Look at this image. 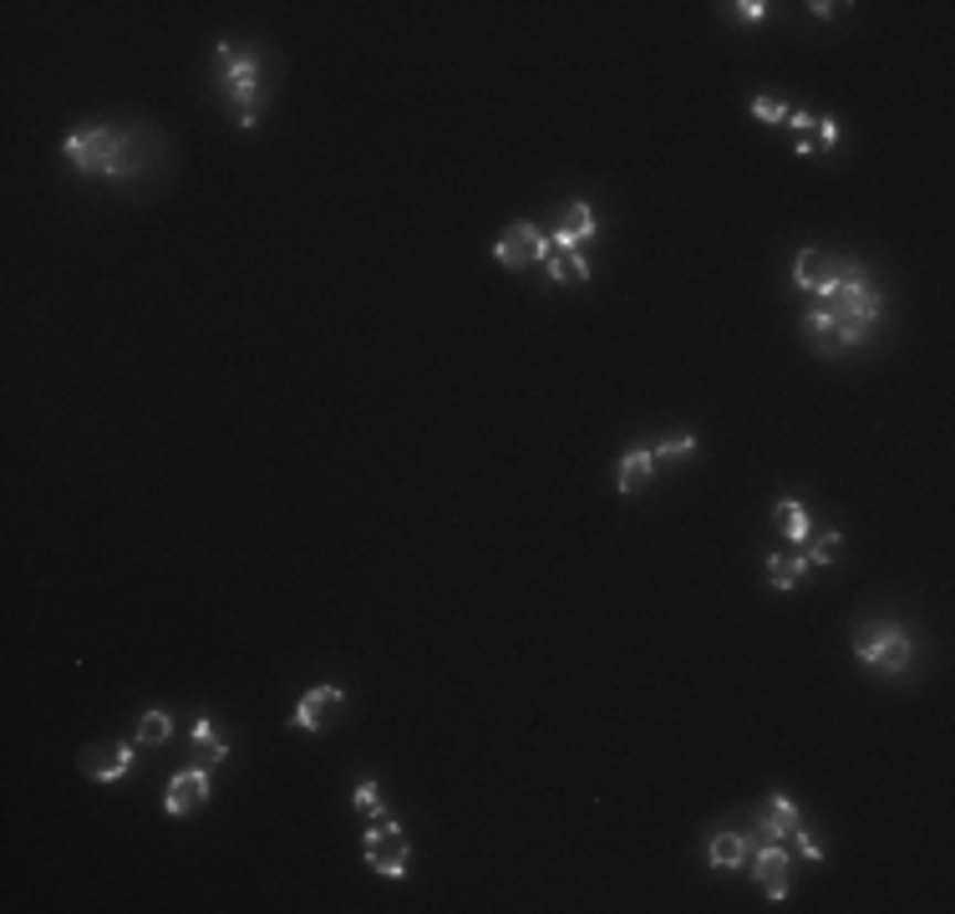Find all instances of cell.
Here are the masks:
<instances>
[{"mask_svg": "<svg viewBox=\"0 0 955 914\" xmlns=\"http://www.w3.org/2000/svg\"><path fill=\"white\" fill-rule=\"evenodd\" d=\"M880 311H884V301H880V290L869 285L864 270H839V280H833L823 295H814V311H808V321H804V336L814 340L823 356L854 351V346H864L869 340Z\"/></svg>", "mask_w": 955, "mask_h": 914, "instance_id": "1", "label": "cell"}, {"mask_svg": "<svg viewBox=\"0 0 955 914\" xmlns=\"http://www.w3.org/2000/svg\"><path fill=\"white\" fill-rule=\"evenodd\" d=\"M62 153L87 178H127L133 168H138V143H133V133H113V127H82V133H66Z\"/></svg>", "mask_w": 955, "mask_h": 914, "instance_id": "2", "label": "cell"}, {"mask_svg": "<svg viewBox=\"0 0 955 914\" xmlns=\"http://www.w3.org/2000/svg\"><path fill=\"white\" fill-rule=\"evenodd\" d=\"M214 66H219V82H224L229 102L239 107V127H254V97H260V62L254 56H239L229 41L214 46Z\"/></svg>", "mask_w": 955, "mask_h": 914, "instance_id": "3", "label": "cell"}, {"mask_svg": "<svg viewBox=\"0 0 955 914\" xmlns=\"http://www.w3.org/2000/svg\"><path fill=\"white\" fill-rule=\"evenodd\" d=\"M854 655L869 671H880V676H900L910 665V655H915V645H910V635L900 626H869L854 635Z\"/></svg>", "mask_w": 955, "mask_h": 914, "instance_id": "4", "label": "cell"}, {"mask_svg": "<svg viewBox=\"0 0 955 914\" xmlns=\"http://www.w3.org/2000/svg\"><path fill=\"white\" fill-rule=\"evenodd\" d=\"M361 859L381 879H402L407 874V833L391 818H371V828H366V839H361Z\"/></svg>", "mask_w": 955, "mask_h": 914, "instance_id": "5", "label": "cell"}, {"mask_svg": "<svg viewBox=\"0 0 955 914\" xmlns=\"http://www.w3.org/2000/svg\"><path fill=\"white\" fill-rule=\"evenodd\" d=\"M493 260L503 270H534V264L549 260V234L539 224H508L493 244Z\"/></svg>", "mask_w": 955, "mask_h": 914, "instance_id": "6", "label": "cell"}, {"mask_svg": "<svg viewBox=\"0 0 955 914\" xmlns=\"http://www.w3.org/2000/svg\"><path fill=\"white\" fill-rule=\"evenodd\" d=\"M203 802H209V773H203V767H183V773L168 782L164 808L174 818H183V813H193V808H203Z\"/></svg>", "mask_w": 955, "mask_h": 914, "instance_id": "7", "label": "cell"}, {"mask_svg": "<svg viewBox=\"0 0 955 914\" xmlns=\"http://www.w3.org/2000/svg\"><path fill=\"white\" fill-rule=\"evenodd\" d=\"M747 859H753V879L763 884L767 900H783L788 894V853H783V843H763Z\"/></svg>", "mask_w": 955, "mask_h": 914, "instance_id": "8", "label": "cell"}, {"mask_svg": "<svg viewBox=\"0 0 955 914\" xmlns=\"http://www.w3.org/2000/svg\"><path fill=\"white\" fill-rule=\"evenodd\" d=\"M833 280H839V264H833V254L804 250L798 260H793V285L804 290V295H823Z\"/></svg>", "mask_w": 955, "mask_h": 914, "instance_id": "9", "label": "cell"}, {"mask_svg": "<svg viewBox=\"0 0 955 914\" xmlns=\"http://www.w3.org/2000/svg\"><path fill=\"white\" fill-rule=\"evenodd\" d=\"M127 767H133V742H107V747L82 752V773L92 782H117Z\"/></svg>", "mask_w": 955, "mask_h": 914, "instance_id": "10", "label": "cell"}, {"mask_svg": "<svg viewBox=\"0 0 955 914\" xmlns=\"http://www.w3.org/2000/svg\"><path fill=\"white\" fill-rule=\"evenodd\" d=\"M793 127V148L798 153H829L839 143V123L833 117H808V113H788Z\"/></svg>", "mask_w": 955, "mask_h": 914, "instance_id": "11", "label": "cell"}, {"mask_svg": "<svg viewBox=\"0 0 955 914\" xmlns=\"http://www.w3.org/2000/svg\"><path fill=\"white\" fill-rule=\"evenodd\" d=\"M340 702H346V696H340V686H315V691H305V696H301V706H295V716H290V722H295L301 732H321Z\"/></svg>", "mask_w": 955, "mask_h": 914, "instance_id": "12", "label": "cell"}, {"mask_svg": "<svg viewBox=\"0 0 955 914\" xmlns=\"http://www.w3.org/2000/svg\"><path fill=\"white\" fill-rule=\"evenodd\" d=\"M804 828V813H798V802L793 798H767V808H763V843H783V839H793Z\"/></svg>", "mask_w": 955, "mask_h": 914, "instance_id": "13", "label": "cell"}, {"mask_svg": "<svg viewBox=\"0 0 955 914\" xmlns=\"http://www.w3.org/2000/svg\"><path fill=\"white\" fill-rule=\"evenodd\" d=\"M595 209L585 199H575L565 209V219H559V229H554L549 234V244H569V250H579V244H585V239H595Z\"/></svg>", "mask_w": 955, "mask_h": 914, "instance_id": "14", "label": "cell"}, {"mask_svg": "<svg viewBox=\"0 0 955 914\" xmlns=\"http://www.w3.org/2000/svg\"><path fill=\"white\" fill-rule=\"evenodd\" d=\"M193 767H203V773H214L219 763L229 757V742H219V732H214V722H193Z\"/></svg>", "mask_w": 955, "mask_h": 914, "instance_id": "15", "label": "cell"}, {"mask_svg": "<svg viewBox=\"0 0 955 914\" xmlns=\"http://www.w3.org/2000/svg\"><path fill=\"white\" fill-rule=\"evenodd\" d=\"M544 270H549V280H569V285H585V280H590V264H585V254L569 250V244H549V260H544Z\"/></svg>", "mask_w": 955, "mask_h": 914, "instance_id": "16", "label": "cell"}, {"mask_svg": "<svg viewBox=\"0 0 955 914\" xmlns=\"http://www.w3.org/2000/svg\"><path fill=\"white\" fill-rule=\"evenodd\" d=\"M651 473H655V458L651 452H626V458H620V473H616V483H620V493H641L646 483H651Z\"/></svg>", "mask_w": 955, "mask_h": 914, "instance_id": "17", "label": "cell"}, {"mask_svg": "<svg viewBox=\"0 0 955 914\" xmlns=\"http://www.w3.org/2000/svg\"><path fill=\"white\" fill-rule=\"evenodd\" d=\"M773 518L783 524V534H788L798 549H808V539H814V524H808V508L798 498H783L778 508H773Z\"/></svg>", "mask_w": 955, "mask_h": 914, "instance_id": "18", "label": "cell"}, {"mask_svg": "<svg viewBox=\"0 0 955 914\" xmlns=\"http://www.w3.org/2000/svg\"><path fill=\"white\" fill-rule=\"evenodd\" d=\"M706 859H712V869H722V874H727V869H742L747 864V839H742V833H716V839L706 843Z\"/></svg>", "mask_w": 955, "mask_h": 914, "instance_id": "19", "label": "cell"}, {"mask_svg": "<svg viewBox=\"0 0 955 914\" xmlns=\"http://www.w3.org/2000/svg\"><path fill=\"white\" fill-rule=\"evenodd\" d=\"M804 575H808L804 549H793V554H773V559H767V579H773V589H793Z\"/></svg>", "mask_w": 955, "mask_h": 914, "instance_id": "20", "label": "cell"}, {"mask_svg": "<svg viewBox=\"0 0 955 914\" xmlns=\"http://www.w3.org/2000/svg\"><path fill=\"white\" fill-rule=\"evenodd\" d=\"M168 737H174V716H168V712H148L138 722V742H143V747H158V742H168Z\"/></svg>", "mask_w": 955, "mask_h": 914, "instance_id": "21", "label": "cell"}, {"mask_svg": "<svg viewBox=\"0 0 955 914\" xmlns=\"http://www.w3.org/2000/svg\"><path fill=\"white\" fill-rule=\"evenodd\" d=\"M839 549H843V534H818V539H808V569H814V564H833L839 559Z\"/></svg>", "mask_w": 955, "mask_h": 914, "instance_id": "22", "label": "cell"}, {"mask_svg": "<svg viewBox=\"0 0 955 914\" xmlns=\"http://www.w3.org/2000/svg\"><path fill=\"white\" fill-rule=\"evenodd\" d=\"M356 813H366V818H387V808H381V792H377V782H356Z\"/></svg>", "mask_w": 955, "mask_h": 914, "instance_id": "23", "label": "cell"}, {"mask_svg": "<svg viewBox=\"0 0 955 914\" xmlns=\"http://www.w3.org/2000/svg\"><path fill=\"white\" fill-rule=\"evenodd\" d=\"M753 117L757 123H788V107L778 97H753Z\"/></svg>", "mask_w": 955, "mask_h": 914, "instance_id": "24", "label": "cell"}, {"mask_svg": "<svg viewBox=\"0 0 955 914\" xmlns=\"http://www.w3.org/2000/svg\"><path fill=\"white\" fill-rule=\"evenodd\" d=\"M692 448H696V438H692V432H681V438H667V442H661L651 458H686Z\"/></svg>", "mask_w": 955, "mask_h": 914, "instance_id": "25", "label": "cell"}, {"mask_svg": "<svg viewBox=\"0 0 955 914\" xmlns=\"http://www.w3.org/2000/svg\"><path fill=\"white\" fill-rule=\"evenodd\" d=\"M732 11H737V21L757 25V21H767V0H737V6H732Z\"/></svg>", "mask_w": 955, "mask_h": 914, "instance_id": "26", "label": "cell"}]
</instances>
